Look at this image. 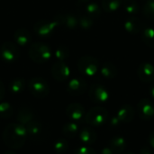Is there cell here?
<instances>
[{
  "label": "cell",
  "instance_id": "6da1fadb",
  "mask_svg": "<svg viewBox=\"0 0 154 154\" xmlns=\"http://www.w3.org/2000/svg\"><path fill=\"white\" fill-rule=\"evenodd\" d=\"M26 139V128L22 124H9L3 131V141L9 148L19 149L23 147Z\"/></svg>",
  "mask_w": 154,
  "mask_h": 154
},
{
  "label": "cell",
  "instance_id": "7a4b0ae2",
  "mask_svg": "<svg viewBox=\"0 0 154 154\" xmlns=\"http://www.w3.org/2000/svg\"><path fill=\"white\" fill-rule=\"evenodd\" d=\"M85 122L94 127L104 125L108 120V112L103 106H95L85 115Z\"/></svg>",
  "mask_w": 154,
  "mask_h": 154
},
{
  "label": "cell",
  "instance_id": "3957f363",
  "mask_svg": "<svg viewBox=\"0 0 154 154\" xmlns=\"http://www.w3.org/2000/svg\"><path fill=\"white\" fill-rule=\"evenodd\" d=\"M29 56L34 62L42 64L50 60L51 56V51L48 45L42 42H36L30 46Z\"/></svg>",
  "mask_w": 154,
  "mask_h": 154
},
{
  "label": "cell",
  "instance_id": "277c9868",
  "mask_svg": "<svg viewBox=\"0 0 154 154\" xmlns=\"http://www.w3.org/2000/svg\"><path fill=\"white\" fill-rule=\"evenodd\" d=\"M30 93L37 98H44L50 93V87L47 81L40 77L32 78L28 82Z\"/></svg>",
  "mask_w": 154,
  "mask_h": 154
},
{
  "label": "cell",
  "instance_id": "5b68a950",
  "mask_svg": "<svg viewBox=\"0 0 154 154\" xmlns=\"http://www.w3.org/2000/svg\"><path fill=\"white\" fill-rule=\"evenodd\" d=\"M99 68L98 60L89 55H86L81 57L78 61V69L85 76L93 77L97 74Z\"/></svg>",
  "mask_w": 154,
  "mask_h": 154
},
{
  "label": "cell",
  "instance_id": "8992f818",
  "mask_svg": "<svg viewBox=\"0 0 154 154\" xmlns=\"http://www.w3.org/2000/svg\"><path fill=\"white\" fill-rule=\"evenodd\" d=\"M19 56L20 51L16 44L11 42H6L2 44L0 49V57L5 62L13 63L18 60Z\"/></svg>",
  "mask_w": 154,
  "mask_h": 154
},
{
  "label": "cell",
  "instance_id": "52a82bcc",
  "mask_svg": "<svg viewBox=\"0 0 154 154\" xmlns=\"http://www.w3.org/2000/svg\"><path fill=\"white\" fill-rule=\"evenodd\" d=\"M89 97L90 99L97 104H103L106 103L110 97L109 91L107 88L100 84V83H94L91 85L89 89Z\"/></svg>",
  "mask_w": 154,
  "mask_h": 154
},
{
  "label": "cell",
  "instance_id": "ba28073f",
  "mask_svg": "<svg viewBox=\"0 0 154 154\" xmlns=\"http://www.w3.org/2000/svg\"><path fill=\"white\" fill-rule=\"evenodd\" d=\"M58 24L57 20H41L35 23L34 31L40 37H49L53 33Z\"/></svg>",
  "mask_w": 154,
  "mask_h": 154
},
{
  "label": "cell",
  "instance_id": "9c48e42d",
  "mask_svg": "<svg viewBox=\"0 0 154 154\" xmlns=\"http://www.w3.org/2000/svg\"><path fill=\"white\" fill-rule=\"evenodd\" d=\"M137 113L144 121L152 120L154 117V104L148 98H143L137 104Z\"/></svg>",
  "mask_w": 154,
  "mask_h": 154
},
{
  "label": "cell",
  "instance_id": "30bf717a",
  "mask_svg": "<svg viewBox=\"0 0 154 154\" xmlns=\"http://www.w3.org/2000/svg\"><path fill=\"white\" fill-rule=\"evenodd\" d=\"M87 89H88L87 81L80 78L72 79L67 86V91L71 96H80L84 94L87 91Z\"/></svg>",
  "mask_w": 154,
  "mask_h": 154
},
{
  "label": "cell",
  "instance_id": "8fae6325",
  "mask_svg": "<svg viewBox=\"0 0 154 154\" xmlns=\"http://www.w3.org/2000/svg\"><path fill=\"white\" fill-rule=\"evenodd\" d=\"M26 132H27V137H29L32 141H40L44 133V128L42 123L37 121L36 119L29 123L27 125H25Z\"/></svg>",
  "mask_w": 154,
  "mask_h": 154
},
{
  "label": "cell",
  "instance_id": "7c38bea8",
  "mask_svg": "<svg viewBox=\"0 0 154 154\" xmlns=\"http://www.w3.org/2000/svg\"><path fill=\"white\" fill-rule=\"evenodd\" d=\"M137 76L143 83H151L154 81V66L151 63H142L137 69Z\"/></svg>",
  "mask_w": 154,
  "mask_h": 154
},
{
  "label": "cell",
  "instance_id": "4fadbf2b",
  "mask_svg": "<svg viewBox=\"0 0 154 154\" xmlns=\"http://www.w3.org/2000/svg\"><path fill=\"white\" fill-rule=\"evenodd\" d=\"M69 68L63 61L56 62L51 68V74L53 78L58 81H65L69 77Z\"/></svg>",
  "mask_w": 154,
  "mask_h": 154
},
{
  "label": "cell",
  "instance_id": "5bb4252c",
  "mask_svg": "<svg viewBox=\"0 0 154 154\" xmlns=\"http://www.w3.org/2000/svg\"><path fill=\"white\" fill-rule=\"evenodd\" d=\"M66 115L67 116L75 122H80L85 117V109L84 107L79 103H72L69 104L66 108Z\"/></svg>",
  "mask_w": 154,
  "mask_h": 154
},
{
  "label": "cell",
  "instance_id": "9a60e30c",
  "mask_svg": "<svg viewBox=\"0 0 154 154\" xmlns=\"http://www.w3.org/2000/svg\"><path fill=\"white\" fill-rule=\"evenodd\" d=\"M124 26L125 31L133 35H137L141 33L143 29L142 21L136 16H130L129 18H127L125 22Z\"/></svg>",
  "mask_w": 154,
  "mask_h": 154
},
{
  "label": "cell",
  "instance_id": "2e32d148",
  "mask_svg": "<svg viewBox=\"0 0 154 154\" xmlns=\"http://www.w3.org/2000/svg\"><path fill=\"white\" fill-rule=\"evenodd\" d=\"M134 116H135V111L131 105H124L123 106H121L116 115L119 121L123 124L131 123L134 120Z\"/></svg>",
  "mask_w": 154,
  "mask_h": 154
},
{
  "label": "cell",
  "instance_id": "e0dca14e",
  "mask_svg": "<svg viewBox=\"0 0 154 154\" xmlns=\"http://www.w3.org/2000/svg\"><path fill=\"white\" fill-rule=\"evenodd\" d=\"M58 23H60L62 26L69 30H74L79 26V18H77L72 14H60L57 17Z\"/></svg>",
  "mask_w": 154,
  "mask_h": 154
},
{
  "label": "cell",
  "instance_id": "ac0fdd59",
  "mask_svg": "<svg viewBox=\"0 0 154 154\" xmlns=\"http://www.w3.org/2000/svg\"><path fill=\"white\" fill-rule=\"evenodd\" d=\"M79 139L81 140V142L88 145H91V144L95 143L97 139V134L96 131L89 126L83 127L79 131Z\"/></svg>",
  "mask_w": 154,
  "mask_h": 154
},
{
  "label": "cell",
  "instance_id": "d6986e66",
  "mask_svg": "<svg viewBox=\"0 0 154 154\" xmlns=\"http://www.w3.org/2000/svg\"><path fill=\"white\" fill-rule=\"evenodd\" d=\"M17 120H18L19 124L27 125L29 123L35 120V115L31 108L23 106V107L20 108V110L17 114Z\"/></svg>",
  "mask_w": 154,
  "mask_h": 154
},
{
  "label": "cell",
  "instance_id": "ffe728a7",
  "mask_svg": "<svg viewBox=\"0 0 154 154\" xmlns=\"http://www.w3.org/2000/svg\"><path fill=\"white\" fill-rule=\"evenodd\" d=\"M126 141L122 136H115L109 141V147L116 154L123 153L126 148Z\"/></svg>",
  "mask_w": 154,
  "mask_h": 154
},
{
  "label": "cell",
  "instance_id": "44dd1931",
  "mask_svg": "<svg viewBox=\"0 0 154 154\" xmlns=\"http://www.w3.org/2000/svg\"><path fill=\"white\" fill-rule=\"evenodd\" d=\"M101 75L106 79H113L117 76L118 69L112 62H105L100 69Z\"/></svg>",
  "mask_w": 154,
  "mask_h": 154
},
{
  "label": "cell",
  "instance_id": "7402d4cb",
  "mask_svg": "<svg viewBox=\"0 0 154 154\" xmlns=\"http://www.w3.org/2000/svg\"><path fill=\"white\" fill-rule=\"evenodd\" d=\"M14 42L17 44L24 46L30 42L31 35H30V32H29L28 30H26L24 28H21V29H17L14 32Z\"/></svg>",
  "mask_w": 154,
  "mask_h": 154
},
{
  "label": "cell",
  "instance_id": "603a6c76",
  "mask_svg": "<svg viewBox=\"0 0 154 154\" xmlns=\"http://www.w3.org/2000/svg\"><path fill=\"white\" fill-rule=\"evenodd\" d=\"M123 0H102L101 5L105 12L112 14L116 12L122 5Z\"/></svg>",
  "mask_w": 154,
  "mask_h": 154
},
{
  "label": "cell",
  "instance_id": "cb8c5ba5",
  "mask_svg": "<svg viewBox=\"0 0 154 154\" xmlns=\"http://www.w3.org/2000/svg\"><path fill=\"white\" fill-rule=\"evenodd\" d=\"M142 39L150 48H154V27H144L142 31Z\"/></svg>",
  "mask_w": 154,
  "mask_h": 154
},
{
  "label": "cell",
  "instance_id": "d4e9b609",
  "mask_svg": "<svg viewBox=\"0 0 154 154\" xmlns=\"http://www.w3.org/2000/svg\"><path fill=\"white\" fill-rule=\"evenodd\" d=\"M123 6L126 14L130 16H134L140 11L138 3L135 0H123Z\"/></svg>",
  "mask_w": 154,
  "mask_h": 154
},
{
  "label": "cell",
  "instance_id": "484cf974",
  "mask_svg": "<svg viewBox=\"0 0 154 154\" xmlns=\"http://www.w3.org/2000/svg\"><path fill=\"white\" fill-rule=\"evenodd\" d=\"M25 87V80L23 78H16L14 79L9 84V89L13 94H19L21 93Z\"/></svg>",
  "mask_w": 154,
  "mask_h": 154
},
{
  "label": "cell",
  "instance_id": "4316f807",
  "mask_svg": "<svg viewBox=\"0 0 154 154\" xmlns=\"http://www.w3.org/2000/svg\"><path fill=\"white\" fill-rule=\"evenodd\" d=\"M85 14L92 19H96L100 16L101 8L97 3H89L85 8Z\"/></svg>",
  "mask_w": 154,
  "mask_h": 154
},
{
  "label": "cell",
  "instance_id": "83f0119b",
  "mask_svg": "<svg viewBox=\"0 0 154 154\" xmlns=\"http://www.w3.org/2000/svg\"><path fill=\"white\" fill-rule=\"evenodd\" d=\"M62 134L69 138L75 137L79 134V126L76 123H69L66 124L62 127Z\"/></svg>",
  "mask_w": 154,
  "mask_h": 154
},
{
  "label": "cell",
  "instance_id": "f1b7e54d",
  "mask_svg": "<svg viewBox=\"0 0 154 154\" xmlns=\"http://www.w3.org/2000/svg\"><path fill=\"white\" fill-rule=\"evenodd\" d=\"M14 114V107L6 102L0 103V117L3 119L10 118Z\"/></svg>",
  "mask_w": 154,
  "mask_h": 154
},
{
  "label": "cell",
  "instance_id": "f546056e",
  "mask_svg": "<svg viewBox=\"0 0 154 154\" xmlns=\"http://www.w3.org/2000/svg\"><path fill=\"white\" fill-rule=\"evenodd\" d=\"M94 19L88 16L86 14H81L79 18V26H80L83 30H89L94 25Z\"/></svg>",
  "mask_w": 154,
  "mask_h": 154
},
{
  "label": "cell",
  "instance_id": "4dcf8cb0",
  "mask_svg": "<svg viewBox=\"0 0 154 154\" xmlns=\"http://www.w3.org/2000/svg\"><path fill=\"white\" fill-rule=\"evenodd\" d=\"M143 15L151 20H154V0H147L143 7Z\"/></svg>",
  "mask_w": 154,
  "mask_h": 154
},
{
  "label": "cell",
  "instance_id": "1f68e13d",
  "mask_svg": "<svg viewBox=\"0 0 154 154\" xmlns=\"http://www.w3.org/2000/svg\"><path fill=\"white\" fill-rule=\"evenodd\" d=\"M53 148L56 154L65 153L69 149V143L65 139H59L55 142Z\"/></svg>",
  "mask_w": 154,
  "mask_h": 154
},
{
  "label": "cell",
  "instance_id": "d6a6232c",
  "mask_svg": "<svg viewBox=\"0 0 154 154\" xmlns=\"http://www.w3.org/2000/svg\"><path fill=\"white\" fill-rule=\"evenodd\" d=\"M55 56L60 61H62V60L69 58V49L67 46L61 45L59 48H57V50L55 51Z\"/></svg>",
  "mask_w": 154,
  "mask_h": 154
},
{
  "label": "cell",
  "instance_id": "836d02e7",
  "mask_svg": "<svg viewBox=\"0 0 154 154\" xmlns=\"http://www.w3.org/2000/svg\"><path fill=\"white\" fill-rule=\"evenodd\" d=\"M73 154H97L96 151L90 147H79L73 151Z\"/></svg>",
  "mask_w": 154,
  "mask_h": 154
},
{
  "label": "cell",
  "instance_id": "e575fe53",
  "mask_svg": "<svg viewBox=\"0 0 154 154\" xmlns=\"http://www.w3.org/2000/svg\"><path fill=\"white\" fill-rule=\"evenodd\" d=\"M139 154H153V152H152L151 146H146L145 145V146H143L140 149Z\"/></svg>",
  "mask_w": 154,
  "mask_h": 154
},
{
  "label": "cell",
  "instance_id": "d590c367",
  "mask_svg": "<svg viewBox=\"0 0 154 154\" xmlns=\"http://www.w3.org/2000/svg\"><path fill=\"white\" fill-rule=\"evenodd\" d=\"M120 123L121 122L119 121V119L117 118V116H115L111 120V126L112 127H116V126H118L120 125Z\"/></svg>",
  "mask_w": 154,
  "mask_h": 154
},
{
  "label": "cell",
  "instance_id": "8d00e7d4",
  "mask_svg": "<svg viewBox=\"0 0 154 154\" xmlns=\"http://www.w3.org/2000/svg\"><path fill=\"white\" fill-rule=\"evenodd\" d=\"M5 86H4L3 82L0 80V100H1V99H3V97H5Z\"/></svg>",
  "mask_w": 154,
  "mask_h": 154
},
{
  "label": "cell",
  "instance_id": "74e56055",
  "mask_svg": "<svg viewBox=\"0 0 154 154\" xmlns=\"http://www.w3.org/2000/svg\"><path fill=\"white\" fill-rule=\"evenodd\" d=\"M148 142H149V144L152 148H154V131L149 135L148 137Z\"/></svg>",
  "mask_w": 154,
  "mask_h": 154
},
{
  "label": "cell",
  "instance_id": "f35d334b",
  "mask_svg": "<svg viewBox=\"0 0 154 154\" xmlns=\"http://www.w3.org/2000/svg\"><path fill=\"white\" fill-rule=\"evenodd\" d=\"M101 154H116V153L112 151V149H111L109 146H107V147H105V148L102 150Z\"/></svg>",
  "mask_w": 154,
  "mask_h": 154
},
{
  "label": "cell",
  "instance_id": "ab89813d",
  "mask_svg": "<svg viewBox=\"0 0 154 154\" xmlns=\"http://www.w3.org/2000/svg\"><path fill=\"white\" fill-rule=\"evenodd\" d=\"M150 94H151V96L154 98V83L151 86V88H150Z\"/></svg>",
  "mask_w": 154,
  "mask_h": 154
},
{
  "label": "cell",
  "instance_id": "60d3db41",
  "mask_svg": "<svg viewBox=\"0 0 154 154\" xmlns=\"http://www.w3.org/2000/svg\"><path fill=\"white\" fill-rule=\"evenodd\" d=\"M3 154H16V153H14V152H4Z\"/></svg>",
  "mask_w": 154,
  "mask_h": 154
},
{
  "label": "cell",
  "instance_id": "b9f144b4",
  "mask_svg": "<svg viewBox=\"0 0 154 154\" xmlns=\"http://www.w3.org/2000/svg\"><path fill=\"white\" fill-rule=\"evenodd\" d=\"M79 1H80V2H88L89 0H79Z\"/></svg>",
  "mask_w": 154,
  "mask_h": 154
},
{
  "label": "cell",
  "instance_id": "7bdbcfd3",
  "mask_svg": "<svg viewBox=\"0 0 154 154\" xmlns=\"http://www.w3.org/2000/svg\"><path fill=\"white\" fill-rule=\"evenodd\" d=\"M125 154H134V153H131V152H128V153H125Z\"/></svg>",
  "mask_w": 154,
  "mask_h": 154
},
{
  "label": "cell",
  "instance_id": "ee69618b",
  "mask_svg": "<svg viewBox=\"0 0 154 154\" xmlns=\"http://www.w3.org/2000/svg\"><path fill=\"white\" fill-rule=\"evenodd\" d=\"M143 1H147V0H143Z\"/></svg>",
  "mask_w": 154,
  "mask_h": 154
}]
</instances>
